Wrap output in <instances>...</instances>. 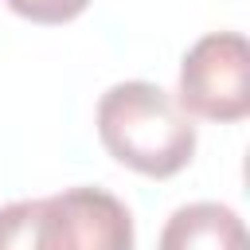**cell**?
Here are the masks:
<instances>
[{
	"mask_svg": "<svg viewBox=\"0 0 250 250\" xmlns=\"http://www.w3.org/2000/svg\"><path fill=\"white\" fill-rule=\"evenodd\" d=\"M4 4L31 23H66V20L82 16L90 0H4Z\"/></svg>",
	"mask_w": 250,
	"mask_h": 250,
	"instance_id": "cell-5",
	"label": "cell"
},
{
	"mask_svg": "<svg viewBox=\"0 0 250 250\" xmlns=\"http://www.w3.org/2000/svg\"><path fill=\"white\" fill-rule=\"evenodd\" d=\"M156 250H246V227L227 203H184L168 215Z\"/></svg>",
	"mask_w": 250,
	"mask_h": 250,
	"instance_id": "cell-4",
	"label": "cell"
},
{
	"mask_svg": "<svg viewBox=\"0 0 250 250\" xmlns=\"http://www.w3.org/2000/svg\"><path fill=\"white\" fill-rule=\"evenodd\" d=\"M98 137L105 152L152 180H168L195 156V121L176 94L156 82H113L98 98Z\"/></svg>",
	"mask_w": 250,
	"mask_h": 250,
	"instance_id": "cell-1",
	"label": "cell"
},
{
	"mask_svg": "<svg viewBox=\"0 0 250 250\" xmlns=\"http://www.w3.org/2000/svg\"><path fill=\"white\" fill-rule=\"evenodd\" d=\"M176 102L188 117L242 121L250 113V47L238 31L195 39L180 62Z\"/></svg>",
	"mask_w": 250,
	"mask_h": 250,
	"instance_id": "cell-3",
	"label": "cell"
},
{
	"mask_svg": "<svg viewBox=\"0 0 250 250\" xmlns=\"http://www.w3.org/2000/svg\"><path fill=\"white\" fill-rule=\"evenodd\" d=\"M129 207L105 188H62L0 207V250H133Z\"/></svg>",
	"mask_w": 250,
	"mask_h": 250,
	"instance_id": "cell-2",
	"label": "cell"
}]
</instances>
